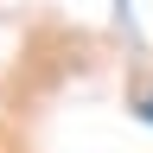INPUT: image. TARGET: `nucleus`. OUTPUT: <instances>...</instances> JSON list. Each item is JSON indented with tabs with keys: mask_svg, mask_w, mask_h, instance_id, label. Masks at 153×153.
Wrapping results in <instances>:
<instances>
[{
	"mask_svg": "<svg viewBox=\"0 0 153 153\" xmlns=\"http://www.w3.org/2000/svg\"><path fill=\"white\" fill-rule=\"evenodd\" d=\"M140 115H147V121H153V96H140Z\"/></svg>",
	"mask_w": 153,
	"mask_h": 153,
	"instance_id": "nucleus-1",
	"label": "nucleus"
}]
</instances>
